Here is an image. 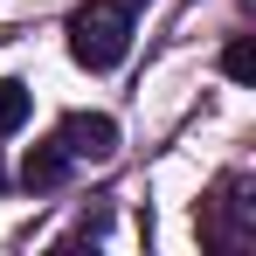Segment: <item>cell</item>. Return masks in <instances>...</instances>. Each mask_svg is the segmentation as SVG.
<instances>
[{"instance_id": "cell-8", "label": "cell", "mask_w": 256, "mask_h": 256, "mask_svg": "<svg viewBox=\"0 0 256 256\" xmlns=\"http://www.w3.org/2000/svg\"><path fill=\"white\" fill-rule=\"evenodd\" d=\"M125 7H138V0H125Z\"/></svg>"}, {"instance_id": "cell-7", "label": "cell", "mask_w": 256, "mask_h": 256, "mask_svg": "<svg viewBox=\"0 0 256 256\" xmlns=\"http://www.w3.org/2000/svg\"><path fill=\"white\" fill-rule=\"evenodd\" d=\"M0 187H7V166H0Z\"/></svg>"}, {"instance_id": "cell-5", "label": "cell", "mask_w": 256, "mask_h": 256, "mask_svg": "<svg viewBox=\"0 0 256 256\" xmlns=\"http://www.w3.org/2000/svg\"><path fill=\"white\" fill-rule=\"evenodd\" d=\"M28 111H35V97H28V84L0 76V132H21V125H28Z\"/></svg>"}, {"instance_id": "cell-6", "label": "cell", "mask_w": 256, "mask_h": 256, "mask_svg": "<svg viewBox=\"0 0 256 256\" xmlns=\"http://www.w3.org/2000/svg\"><path fill=\"white\" fill-rule=\"evenodd\" d=\"M222 76H228V84H256V48L250 42H228L222 48Z\"/></svg>"}, {"instance_id": "cell-2", "label": "cell", "mask_w": 256, "mask_h": 256, "mask_svg": "<svg viewBox=\"0 0 256 256\" xmlns=\"http://www.w3.org/2000/svg\"><path fill=\"white\" fill-rule=\"evenodd\" d=\"M250 236H256V222H250V201H242V173H228L201 201V242L214 256H236V250H250Z\"/></svg>"}, {"instance_id": "cell-4", "label": "cell", "mask_w": 256, "mask_h": 256, "mask_svg": "<svg viewBox=\"0 0 256 256\" xmlns=\"http://www.w3.org/2000/svg\"><path fill=\"white\" fill-rule=\"evenodd\" d=\"M62 173H70V152H62V146H28V160H21V180H28L35 194H42V187H56Z\"/></svg>"}, {"instance_id": "cell-3", "label": "cell", "mask_w": 256, "mask_h": 256, "mask_svg": "<svg viewBox=\"0 0 256 256\" xmlns=\"http://www.w3.org/2000/svg\"><path fill=\"white\" fill-rule=\"evenodd\" d=\"M56 146H62L70 160H111V152H118V125H111L104 111H70L62 132H56Z\"/></svg>"}, {"instance_id": "cell-1", "label": "cell", "mask_w": 256, "mask_h": 256, "mask_svg": "<svg viewBox=\"0 0 256 256\" xmlns=\"http://www.w3.org/2000/svg\"><path fill=\"white\" fill-rule=\"evenodd\" d=\"M132 48V7L125 0H90L70 14V56L84 70H118Z\"/></svg>"}]
</instances>
